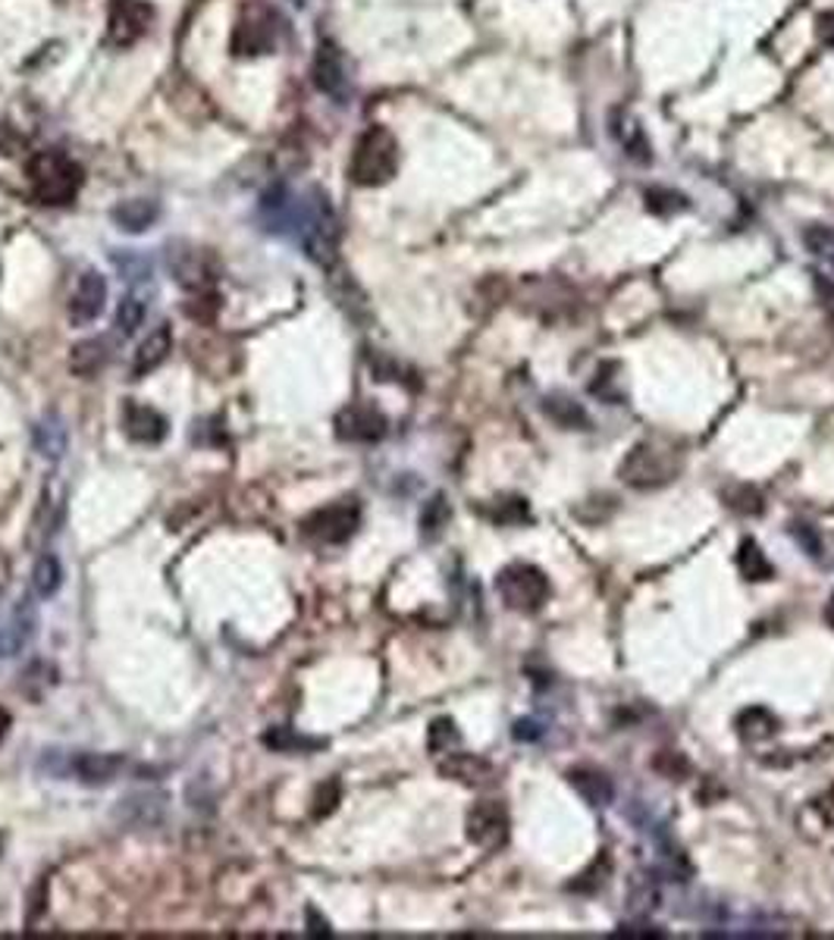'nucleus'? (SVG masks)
I'll return each instance as SVG.
<instances>
[{
    "instance_id": "423d86ee",
    "label": "nucleus",
    "mask_w": 834,
    "mask_h": 940,
    "mask_svg": "<svg viewBox=\"0 0 834 940\" xmlns=\"http://www.w3.org/2000/svg\"><path fill=\"white\" fill-rule=\"evenodd\" d=\"M277 50V13L270 7L245 10L233 32V54L236 57H261Z\"/></svg>"
},
{
    "instance_id": "7ed1b4c3",
    "label": "nucleus",
    "mask_w": 834,
    "mask_h": 940,
    "mask_svg": "<svg viewBox=\"0 0 834 940\" xmlns=\"http://www.w3.org/2000/svg\"><path fill=\"white\" fill-rule=\"evenodd\" d=\"M29 179L42 204H69L82 189V167L60 151H42L29 160Z\"/></svg>"
},
{
    "instance_id": "2eb2a0df",
    "label": "nucleus",
    "mask_w": 834,
    "mask_h": 940,
    "mask_svg": "<svg viewBox=\"0 0 834 940\" xmlns=\"http://www.w3.org/2000/svg\"><path fill=\"white\" fill-rule=\"evenodd\" d=\"M170 351H173V329L167 327V324H160V327L148 332V339L135 351L132 376L138 380V376H148L151 371H157L170 358Z\"/></svg>"
},
{
    "instance_id": "c9c22d12",
    "label": "nucleus",
    "mask_w": 834,
    "mask_h": 940,
    "mask_svg": "<svg viewBox=\"0 0 834 940\" xmlns=\"http://www.w3.org/2000/svg\"><path fill=\"white\" fill-rule=\"evenodd\" d=\"M138 803H151V806H160L164 803V796H154V793H145V796H135V800H126V806H138ZM157 815H151V809L145 812V806H142V815H138V825H148V822H154Z\"/></svg>"
},
{
    "instance_id": "0eeeda50",
    "label": "nucleus",
    "mask_w": 834,
    "mask_h": 940,
    "mask_svg": "<svg viewBox=\"0 0 834 940\" xmlns=\"http://www.w3.org/2000/svg\"><path fill=\"white\" fill-rule=\"evenodd\" d=\"M361 524V508L354 499H342V502L327 505L320 511H314L305 521V533L317 543H327V546H339L354 536V530Z\"/></svg>"
},
{
    "instance_id": "aec40b11",
    "label": "nucleus",
    "mask_w": 834,
    "mask_h": 940,
    "mask_svg": "<svg viewBox=\"0 0 834 940\" xmlns=\"http://www.w3.org/2000/svg\"><path fill=\"white\" fill-rule=\"evenodd\" d=\"M108 358L110 351L104 339H86V342H79V346L72 349V354H69V367H72V373H79V376H94V373L108 364Z\"/></svg>"
},
{
    "instance_id": "7c9ffc66",
    "label": "nucleus",
    "mask_w": 834,
    "mask_h": 940,
    "mask_svg": "<svg viewBox=\"0 0 834 940\" xmlns=\"http://www.w3.org/2000/svg\"><path fill=\"white\" fill-rule=\"evenodd\" d=\"M459 744H461V737H459V731H455V724L449 722V718H439V722H433V727H430V749H433L437 756L452 752Z\"/></svg>"
},
{
    "instance_id": "5701e85b",
    "label": "nucleus",
    "mask_w": 834,
    "mask_h": 940,
    "mask_svg": "<svg viewBox=\"0 0 834 940\" xmlns=\"http://www.w3.org/2000/svg\"><path fill=\"white\" fill-rule=\"evenodd\" d=\"M778 731V718L768 712V709H746V712H741V718H737V734L744 737V740H750V744H756V740H768L771 734Z\"/></svg>"
},
{
    "instance_id": "72a5a7b5",
    "label": "nucleus",
    "mask_w": 834,
    "mask_h": 940,
    "mask_svg": "<svg viewBox=\"0 0 834 940\" xmlns=\"http://www.w3.org/2000/svg\"><path fill=\"white\" fill-rule=\"evenodd\" d=\"M731 499H737V502H728L734 511H744V514H756V511H763V496H759V492H753V489H737Z\"/></svg>"
},
{
    "instance_id": "f03ea898",
    "label": "nucleus",
    "mask_w": 834,
    "mask_h": 940,
    "mask_svg": "<svg viewBox=\"0 0 834 940\" xmlns=\"http://www.w3.org/2000/svg\"><path fill=\"white\" fill-rule=\"evenodd\" d=\"M395 170H398V141H395V135L386 126H371L354 141L349 163L351 182L364 185V189L386 185L395 175Z\"/></svg>"
},
{
    "instance_id": "f3484780",
    "label": "nucleus",
    "mask_w": 834,
    "mask_h": 940,
    "mask_svg": "<svg viewBox=\"0 0 834 940\" xmlns=\"http://www.w3.org/2000/svg\"><path fill=\"white\" fill-rule=\"evenodd\" d=\"M612 135L621 141V148H624V154H628L631 160L646 163V160L653 157V154H650V138H646V132H643V126H640V120L631 116L628 110H615L612 113Z\"/></svg>"
},
{
    "instance_id": "a19ab883",
    "label": "nucleus",
    "mask_w": 834,
    "mask_h": 940,
    "mask_svg": "<svg viewBox=\"0 0 834 940\" xmlns=\"http://www.w3.org/2000/svg\"><path fill=\"white\" fill-rule=\"evenodd\" d=\"M292 3H295V7H305V0H292Z\"/></svg>"
},
{
    "instance_id": "bb28decb",
    "label": "nucleus",
    "mask_w": 834,
    "mask_h": 940,
    "mask_svg": "<svg viewBox=\"0 0 834 940\" xmlns=\"http://www.w3.org/2000/svg\"><path fill=\"white\" fill-rule=\"evenodd\" d=\"M142 324H145V302L138 295H126L116 307V332L123 339H129L142 329Z\"/></svg>"
},
{
    "instance_id": "9d476101",
    "label": "nucleus",
    "mask_w": 834,
    "mask_h": 940,
    "mask_svg": "<svg viewBox=\"0 0 834 940\" xmlns=\"http://www.w3.org/2000/svg\"><path fill=\"white\" fill-rule=\"evenodd\" d=\"M467 837L483 850H499L508 840V809L499 800H481L467 812Z\"/></svg>"
},
{
    "instance_id": "39448f33",
    "label": "nucleus",
    "mask_w": 834,
    "mask_h": 940,
    "mask_svg": "<svg viewBox=\"0 0 834 940\" xmlns=\"http://www.w3.org/2000/svg\"><path fill=\"white\" fill-rule=\"evenodd\" d=\"M678 474V458L665 449H658L653 442H640L628 452V458L621 464V480L636 489H650L662 486Z\"/></svg>"
},
{
    "instance_id": "dca6fc26",
    "label": "nucleus",
    "mask_w": 834,
    "mask_h": 940,
    "mask_svg": "<svg viewBox=\"0 0 834 940\" xmlns=\"http://www.w3.org/2000/svg\"><path fill=\"white\" fill-rule=\"evenodd\" d=\"M170 270H173V276L185 285V288H204V285L214 280V267L207 261V254L198 251V248L173 251V254H170Z\"/></svg>"
},
{
    "instance_id": "ea45409f",
    "label": "nucleus",
    "mask_w": 834,
    "mask_h": 940,
    "mask_svg": "<svg viewBox=\"0 0 834 940\" xmlns=\"http://www.w3.org/2000/svg\"><path fill=\"white\" fill-rule=\"evenodd\" d=\"M825 618H829V624H832V627H834V592H832V599H829V609H825Z\"/></svg>"
},
{
    "instance_id": "473e14b6",
    "label": "nucleus",
    "mask_w": 834,
    "mask_h": 940,
    "mask_svg": "<svg viewBox=\"0 0 834 940\" xmlns=\"http://www.w3.org/2000/svg\"><path fill=\"white\" fill-rule=\"evenodd\" d=\"M263 744L273 746V749H295V746H320V740H305V737H292L285 731H273L263 737Z\"/></svg>"
},
{
    "instance_id": "4be33fe9",
    "label": "nucleus",
    "mask_w": 834,
    "mask_h": 940,
    "mask_svg": "<svg viewBox=\"0 0 834 940\" xmlns=\"http://www.w3.org/2000/svg\"><path fill=\"white\" fill-rule=\"evenodd\" d=\"M35 449L42 452L44 458H60L66 452V427L57 415H47L35 427Z\"/></svg>"
},
{
    "instance_id": "f704fd0d",
    "label": "nucleus",
    "mask_w": 834,
    "mask_h": 940,
    "mask_svg": "<svg viewBox=\"0 0 834 940\" xmlns=\"http://www.w3.org/2000/svg\"><path fill=\"white\" fill-rule=\"evenodd\" d=\"M815 38L825 44V47H834V10L822 13V16L815 20Z\"/></svg>"
},
{
    "instance_id": "2f4dec72",
    "label": "nucleus",
    "mask_w": 834,
    "mask_h": 940,
    "mask_svg": "<svg viewBox=\"0 0 834 940\" xmlns=\"http://www.w3.org/2000/svg\"><path fill=\"white\" fill-rule=\"evenodd\" d=\"M446 521H449V505H446L442 496H437L433 502L424 508V514H420V526H424V533H433V536H437L439 530L446 526Z\"/></svg>"
},
{
    "instance_id": "393cba45",
    "label": "nucleus",
    "mask_w": 834,
    "mask_h": 940,
    "mask_svg": "<svg viewBox=\"0 0 834 940\" xmlns=\"http://www.w3.org/2000/svg\"><path fill=\"white\" fill-rule=\"evenodd\" d=\"M803 245L815 261L822 263L834 280V229L832 226H810L803 233Z\"/></svg>"
},
{
    "instance_id": "6e6552de",
    "label": "nucleus",
    "mask_w": 834,
    "mask_h": 940,
    "mask_svg": "<svg viewBox=\"0 0 834 940\" xmlns=\"http://www.w3.org/2000/svg\"><path fill=\"white\" fill-rule=\"evenodd\" d=\"M151 20V3H145V0H113L108 20L110 42L116 44V47H129V44H135L148 32Z\"/></svg>"
},
{
    "instance_id": "6ab92c4d",
    "label": "nucleus",
    "mask_w": 834,
    "mask_h": 940,
    "mask_svg": "<svg viewBox=\"0 0 834 940\" xmlns=\"http://www.w3.org/2000/svg\"><path fill=\"white\" fill-rule=\"evenodd\" d=\"M449 759H442L439 762V771L446 774V778H452V781H461V784H483V781H489V774H493V768L486 766L483 759H477V756H471V752H446Z\"/></svg>"
},
{
    "instance_id": "c756f323",
    "label": "nucleus",
    "mask_w": 834,
    "mask_h": 940,
    "mask_svg": "<svg viewBox=\"0 0 834 940\" xmlns=\"http://www.w3.org/2000/svg\"><path fill=\"white\" fill-rule=\"evenodd\" d=\"M489 518H493L496 524H525L527 518H530V511H527L525 499L508 496V499H499V502H496V511H489Z\"/></svg>"
},
{
    "instance_id": "cd10ccee",
    "label": "nucleus",
    "mask_w": 834,
    "mask_h": 940,
    "mask_svg": "<svg viewBox=\"0 0 834 940\" xmlns=\"http://www.w3.org/2000/svg\"><path fill=\"white\" fill-rule=\"evenodd\" d=\"M546 411L552 420H559L562 427H571V430H581V427H587V415L581 411V405L577 401H571V398H546Z\"/></svg>"
},
{
    "instance_id": "e433bc0d",
    "label": "nucleus",
    "mask_w": 834,
    "mask_h": 940,
    "mask_svg": "<svg viewBox=\"0 0 834 940\" xmlns=\"http://www.w3.org/2000/svg\"><path fill=\"white\" fill-rule=\"evenodd\" d=\"M22 145V138L10 129L7 123H0V154H13Z\"/></svg>"
},
{
    "instance_id": "412c9836",
    "label": "nucleus",
    "mask_w": 834,
    "mask_h": 940,
    "mask_svg": "<svg viewBox=\"0 0 834 940\" xmlns=\"http://www.w3.org/2000/svg\"><path fill=\"white\" fill-rule=\"evenodd\" d=\"M571 784L581 790L593 806H606L615 793L612 781H609L606 774L593 771V768H574V771H571Z\"/></svg>"
},
{
    "instance_id": "4c0bfd02",
    "label": "nucleus",
    "mask_w": 834,
    "mask_h": 940,
    "mask_svg": "<svg viewBox=\"0 0 834 940\" xmlns=\"http://www.w3.org/2000/svg\"><path fill=\"white\" fill-rule=\"evenodd\" d=\"M819 809H822V815H825L829 822H834V788L825 793V800L819 803Z\"/></svg>"
},
{
    "instance_id": "4468645a",
    "label": "nucleus",
    "mask_w": 834,
    "mask_h": 940,
    "mask_svg": "<svg viewBox=\"0 0 834 940\" xmlns=\"http://www.w3.org/2000/svg\"><path fill=\"white\" fill-rule=\"evenodd\" d=\"M123 427H126V437L135 439V442H145V445H157L160 439L167 437V417L160 411H154L148 405H138V401H129L126 411H123Z\"/></svg>"
},
{
    "instance_id": "a878e982",
    "label": "nucleus",
    "mask_w": 834,
    "mask_h": 940,
    "mask_svg": "<svg viewBox=\"0 0 834 940\" xmlns=\"http://www.w3.org/2000/svg\"><path fill=\"white\" fill-rule=\"evenodd\" d=\"M60 584H64V568H60L57 555H42L35 570H32V587H35V592H38L42 599H50L54 592L60 590Z\"/></svg>"
},
{
    "instance_id": "f8f14e48",
    "label": "nucleus",
    "mask_w": 834,
    "mask_h": 940,
    "mask_svg": "<svg viewBox=\"0 0 834 940\" xmlns=\"http://www.w3.org/2000/svg\"><path fill=\"white\" fill-rule=\"evenodd\" d=\"M336 433L346 442H376L386 437V417L373 405H349L336 417Z\"/></svg>"
},
{
    "instance_id": "f257e3e1",
    "label": "nucleus",
    "mask_w": 834,
    "mask_h": 940,
    "mask_svg": "<svg viewBox=\"0 0 834 940\" xmlns=\"http://www.w3.org/2000/svg\"><path fill=\"white\" fill-rule=\"evenodd\" d=\"M295 239L302 241L305 254L320 267H329L336 261V248H339V219L336 211L329 207L327 195L311 192L302 197V211H298V223H295Z\"/></svg>"
},
{
    "instance_id": "b1692460",
    "label": "nucleus",
    "mask_w": 834,
    "mask_h": 940,
    "mask_svg": "<svg viewBox=\"0 0 834 940\" xmlns=\"http://www.w3.org/2000/svg\"><path fill=\"white\" fill-rule=\"evenodd\" d=\"M737 570H741V577L744 580H768L771 577V562L766 558V552L756 546L753 540H744L741 543V548H737Z\"/></svg>"
},
{
    "instance_id": "ddd939ff",
    "label": "nucleus",
    "mask_w": 834,
    "mask_h": 940,
    "mask_svg": "<svg viewBox=\"0 0 834 940\" xmlns=\"http://www.w3.org/2000/svg\"><path fill=\"white\" fill-rule=\"evenodd\" d=\"M123 766V756L113 752H76L69 759V774H76V781H82L86 788H104L120 778Z\"/></svg>"
},
{
    "instance_id": "58836bf2",
    "label": "nucleus",
    "mask_w": 834,
    "mask_h": 940,
    "mask_svg": "<svg viewBox=\"0 0 834 940\" xmlns=\"http://www.w3.org/2000/svg\"><path fill=\"white\" fill-rule=\"evenodd\" d=\"M10 724H13V718H10V712L0 705V744H3V737L10 734Z\"/></svg>"
},
{
    "instance_id": "1a4fd4ad",
    "label": "nucleus",
    "mask_w": 834,
    "mask_h": 940,
    "mask_svg": "<svg viewBox=\"0 0 834 940\" xmlns=\"http://www.w3.org/2000/svg\"><path fill=\"white\" fill-rule=\"evenodd\" d=\"M104 305H108V280L98 270H86L72 288V295H69V307H66L69 324L72 327L94 324L104 314Z\"/></svg>"
},
{
    "instance_id": "20e7f679",
    "label": "nucleus",
    "mask_w": 834,
    "mask_h": 940,
    "mask_svg": "<svg viewBox=\"0 0 834 940\" xmlns=\"http://www.w3.org/2000/svg\"><path fill=\"white\" fill-rule=\"evenodd\" d=\"M496 590L508 609L530 614L546 605L549 577L533 565H508L496 577Z\"/></svg>"
},
{
    "instance_id": "9b49d317",
    "label": "nucleus",
    "mask_w": 834,
    "mask_h": 940,
    "mask_svg": "<svg viewBox=\"0 0 834 940\" xmlns=\"http://www.w3.org/2000/svg\"><path fill=\"white\" fill-rule=\"evenodd\" d=\"M314 86L317 91H324L327 98L346 104L349 98V69H346V57L342 50L333 42H320L317 57H314Z\"/></svg>"
},
{
    "instance_id": "c85d7f7f",
    "label": "nucleus",
    "mask_w": 834,
    "mask_h": 940,
    "mask_svg": "<svg viewBox=\"0 0 834 940\" xmlns=\"http://www.w3.org/2000/svg\"><path fill=\"white\" fill-rule=\"evenodd\" d=\"M646 207L658 214V217H668V214H678V211H687V197L672 192V189H650L646 192Z\"/></svg>"
},
{
    "instance_id": "a211bd4d",
    "label": "nucleus",
    "mask_w": 834,
    "mask_h": 940,
    "mask_svg": "<svg viewBox=\"0 0 834 940\" xmlns=\"http://www.w3.org/2000/svg\"><path fill=\"white\" fill-rule=\"evenodd\" d=\"M157 219H160V204L151 197H129V201L113 207V223L123 233H145Z\"/></svg>"
}]
</instances>
